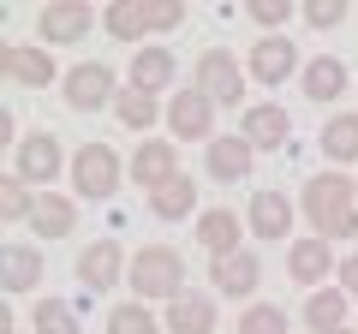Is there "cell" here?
<instances>
[{
  "label": "cell",
  "mask_w": 358,
  "mask_h": 334,
  "mask_svg": "<svg viewBox=\"0 0 358 334\" xmlns=\"http://www.w3.org/2000/svg\"><path fill=\"white\" fill-rule=\"evenodd\" d=\"M299 209H305L310 233L317 239H358V185L346 180V173H317V180H305V191H299Z\"/></svg>",
  "instance_id": "obj_1"
},
{
  "label": "cell",
  "mask_w": 358,
  "mask_h": 334,
  "mask_svg": "<svg viewBox=\"0 0 358 334\" xmlns=\"http://www.w3.org/2000/svg\"><path fill=\"white\" fill-rule=\"evenodd\" d=\"M126 275H131V293L138 298H167L173 305L185 293V257H179L173 245H143Z\"/></svg>",
  "instance_id": "obj_2"
},
{
  "label": "cell",
  "mask_w": 358,
  "mask_h": 334,
  "mask_svg": "<svg viewBox=\"0 0 358 334\" xmlns=\"http://www.w3.org/2000/svg\"><path fill=\"white\" fill-rule=\"evenodd\" d=\"M126 180V161H120L108 143H84L72 155V191H84V203H108Z\"/></svg>",
  "instance_id": "obj_3"
},
{
  "label": "cell",
  "mask_w": 358,
  "mask_h": 334,
  "mask_svg": "<svg viewBox=\"0 0 358 334\" xmlns=\"http://www.w3.org/2000/svg\"><path fill=\"white\" fill-rule=\"evenodd\" d=\"M167 131H173V143H215V102H209L203 90H179L167 96Z\"/></svg>",
  "instance_id": "obj_4"
},
{
  "label": "cell",
  "mask_w": 358,
  "mask_h": 334,
  "mask_svg": "<svg viewBox=\"0 0 358 334\" xmlns=\"http://www.w3.org/2000/svg\"><path fill=\"white\" fill-rule=\"evenodd\" d=\"M96 30V13H90L84 0H48L36 13V36L42 48H78V42Z\"/></svg>",
  "instance_id": "obj_5"
},
{
  "label": "cell",
  "mask_w": 358,
  "mask_h": 334,
  "mask_svg": "<svg viewBox=\"0 0 358 334\" xmlns=\"http://www.w3.org/2000/svg\"><path fill=\"white\" fill-rule=\"evenodd\" d=\"M197 90L215 108H239L245 102V66L233 60L227 48H203L197 54Z\"/></svg>",
  "instance_id": "obj_6"
},
{
  "label": "cell",
  "mask_w": 358,
  "mask_h": 334,
  "mask_svg": "<svg viewBox=\"0 0 358 334\" xmlns=\"http://www.w3.org/2000/svg\"><path fill=\"white\" fill-rule=\"evenodd\" d=\"M60 167H66V155H60V138H54V131L24 138V143H18V155H13V173L30 185V191H48V185L60 180Z\"/></svg>",
  "instance_id": "obj_7"
},
{
  "label": "cell",
  "mask_w": 358,
  "mask_h": 334,
  "mask_svg": "<svg viewBox=\"0 0 358 334\" xmlns=\"http://www.w3.org/2000/svg\"><path fill=\"white\" fill-rule=\"evenodd\" d=\"M114 96H120V78H114L108 60H84V66L66 72V102H72L78 114H96V108H108Z\"/></svg>",
  "instance_id": "obj_8"
},
{
  "label": "cell",
  "mask_w": 358,
  "mask_h": 334,
  "mask_svg": "<svg viewBox=\"0 0 358 334\" xmlns=\"http://www.w3.org/2000/svg\"><path fill=\"white\" fill-rule=\"evenodd\" d=\"M126 251H120V239H90L84 251H78V281H84V293H108V286H120V275H126Z\"/></svg>",
  "instance_id": "obj_9"
},
{
  "label": "cell",
  "mask_w": 358,
  "mask_h": 334,
  "mask_svg": "<svg viewBox=\"0 0 358 334\" xmlns=\"http://www.w3.org/2000/svg\"><path fill=\"white\" fill-rule=\"evenodd\" d=\"M209 286L221 298H251L263 286V263L257 251H227V257H209Z\"/></svg>",
  "instance_id": "obj_10"
},
{
  "label": "cell",
  "mask_w": 358,
  "mask_h": 334,
  "mask_svg": "<svg viewBox=\"0 0 358 334\" xmlns=\"http://www.w3.org/2000/svg\"><path fill=\"white\" fill-rule=\"evenodd\" d=\"M245 72H251L257 84H268V90H275V84H287V78L305 72V66H299V48H293L287 36H257V42H251V60H245Z\"/></svg>",
  "instance_id": "obj_11"
},
{
  "label": "cell",
  "mask_w": 358,
  "mask_h": 334,
  "mask_svg": "<svg viewBox=\"0 0 358 334\" xmlns=\"http://www.w3.org/2000/svg\"><path fill=\"white\" fill-rule=\"evenodd\" d=\"M0 72L24 90H42V84H54V54L36 42H0Z\"/></svg>",
  "instance_id": "obj_12"
},
{
  "label": "cell",
  "mask_w": 358,
  "mask_h": 334,
  "mask_svg": "<svg viewBox=\"0 0 358 334\" xmlns=\"http://www.w3.org/2000/svg\"><path fill=\"white\" fill-rule=\"evenodd\" d=\"M173 180H179V143L150 138V143H138V150H131V185L162 191V185H173Z\"/></svg>",
  "instance_id": "obj_13"
},
{
  "label": "cell",
  "mask_w": 358,
  "mask_h": 334,
  "mask_svg": "<svg viewBox=\"0 0 358 334\" xmlns=\"http://www.w3.org/2000/svg\"><path fill=\"white\" fill-rule=\"evenodd\" d=\"M334 269H341V263H334V245L329 239H317V233H310V239H293V251H287V275H293L305 293H317Z\"/></svg>",
  "instance_id": "obj_14"
},
{
  "label": "cell",
  "mask_w": 358,
  "mask_h": 334,
  "mask_svg": "<svg viewBox=\"0 0 358 334\" xmlns=\"http://www.w3.org/2000/svg\"><path fill=\"white\" fill-rule=\"evenodd\" d=\"M203 167H209V180H221V185H239V180H251L257 150L245 143V131H233V138H215V143L203 150Z\"/></svg>",
  "instance_id": "obj_15"
},
{
  "label": "cell",
  "mask_w": 358,
  "mask_h": 334,
  "mask_svg": "<svg viewBox=\"0 0 358 334\" xmlns=\"http://www.w3.org/2000/svg\"><path fill=\"white\" fill-rule=\"evenodd\" d=\"M72 227H78V197H66V191H36L30 233H36V239H72Z\"/></svg>",
  "instance_id": "obj_16"
},
{
  "label": "cell",
  "mask_w": 358,
  "mask_h": 334,
  "mask_svg": "<svg viewBox=\"0 0 358 334\" xmlns=\"http://www.w3.org/2000/svg\"><path fill=\"white\" fill-rule=\"evenodd\" d=\"M287 131H293V114L281 102H251L245 108V143L251 150H281Z\"/></svg>",
  "instance_id": "obj_17"
},
{
  "label": "cell",
  "mask_w": 358,
  "mask_h": 334,
  "mask_svg": "<svg viewBox=\"0 0 358 334\" xmlns=\"http://www.w3.org/2000/svg\"><path fill=\"white\" fill-rule=\"evenodd\" d=\"M251 233L257 239H287L293 233V197L287 191H251Z\"/></svg>",
  "instance_id": "obj_18"
},
{
  "label": "cell",
  "mask_w": 358,
  "mask_h": 334,
  "mask_svg": "<svg viewBox=\"0 0 358 334\" xmlns=\"http://www.w3.org/2000/svg\"><path fill=\"white\" fill-rule=\"evenodd\" d=\"M167 334H215V298L209 293H179L162 317Z\"/></svg>",
  "instance_id": "obj_19"
},
{
  "label": "cell",
  "mask_w": 358,
  "mask_h": 334,
  "mask_svg": "<svg viewBox=\"0 0 358 334\" xmlns=\"http://www.w3.org/2000/svg\"><path fill=\"white\" fill-rule=\"evenodd\" d=\"M0 286H6V293H36V286H42V251H36V245H6V257H0Z\"/></svg>",
  "instance_id": "obj_20"
},
{
  "label": "cell",
  "mask_w": 358,
  "mask_h": 334,
  "mask_svg": "<svg viewBox=\"0 0 358 334\" xmlns=\"http://www.w3.org/2000/svg\"><path fill=\"white\" fill-rule=\"evenodd\" d=\"M245 221L233 215V209H203L197 215V245H203L209 257H227V251H245Z\"/></svg>",
  "instance_id": "obj_21"
},
{
  "label": "cell",
  "mask_w": 358,
  "mask_h": 334,
  "mask_svg": "<svg viewBox=\"0 0 358 334\" xmlns=\"http://www.w3.org/2000/svg\"><path fill=\"white\" fill-rule=\"evenodd\" d=\"M346 305H352V298H346L341 286H317V293H305V328L310 334H341L346 328Z\"/></svg>",
  "instance_id": "obj_22"
},
{
  "label": "cell",
  "mask_w": 358,
  "mask_h": 334,
  "mask_svg": "<svg viewBox=\"0 0 358 334\" xmlns=\"http://www.w3.org/2000/svg\"><path fill=\"white\" fill-rule=\"evenodd\" d=\"M173 54L167 48H138L131 54V90H143V96H162V90H173Z\"/></svg>",
  "instance_id": "obj_23"
},
{
  "label": "cell",
  "mask_w": 358,
  "mask_h": 334,
  "mask_svg": "<svg viewBox=\"0 0 358 334\" xmlns=\"http://www.w3.org/2000/svg\"><path fill=\"white\" fill-rule=\"evenodd\" d=\"M299 84H305V96H310L317 108H322V102H341V96H346V66L334 60V54H317V60L299 72Z\"/></svg>",
  "instance_id": "obj_24"
},
{
  "label": "cell",
  "mask_w": 358,
  "mask_h": 334,
  "mask_svg": "<svg viewBox=\"0 0 358 334\" xmlns=\"http://www.w3.org/2000/svg\"><path fill=\"white\" fill-rule=\"evenodd\" d=\"M150 215L155 221H185V215H203L197 209V185L179 173L173 185H162V191H150Z\"/></svg>",
  "instance_id": "obj_25"
},
{
  "label": "cell",
  "mask_w": 358,
  "mask_h": 334,
  "mask_svg": "<svg viewBox=\"0 0 358 334\" xmlns=\"http://www.w3.org/2000/svg\"><path fill=\"white\" fill-rule=\"evenodd\" d=\"M114 114H120V126H131V131H150L155 119H167V102H155V96H143V90H120L114 96Z\"/></svg>",
  "instance_id": "obj_26"
},
{
  "label": "cell",
  "mask_w": 358,
  "mask_h": 334,
  "mask_svg": "<svg viewBox=\"0 0 358 334\" xmlns=\"http://www.w3.org/2000/svg\"><path fill=\"white\" fill-rule=\"evenodd\" d=\"M102 24H108V36L114 42H143L150 36V13H143V0H114L102 13Z\"/></svg>",
  "instance_id": "obj_27"
},
{
  "label": "cell",
  "mask_w": 358,
  "mask_h": 334,
  "mask_svg": "<svg viewBox=\"0 0 358 334\" xmlns=\"http://www.w3.org/2000/svg\"><path fill=\"white\" fill-rule=\"evenodd\" d=\"M322 155L329 161H358V114H334L322 126Z\"/></svg>",
  "instance_id": "obj_28"
},
{
  "label": "cell",
  "mask_w": 358,
  "mask_h": 334,
  "mask_svg": "<svg viewBox=\"0 0 358 334\" xmlns=\"http://www.w3.org/2000/svg\"><path fill=\"white\" fill-rule=\"evenodd\" d=\"M30 328L36 334H84V322H78V305H66V298H36Z\"/></svg>",
  "instance_id": "obj_29"
},
{
  "label": "cell",
  "mask_w": 358,
  "mask_h": 334,
  "mask_svg": "<svg viewBox=\"0 0 358 334\" xmlns=\"http://www.w3.org/2000/svg\"><path fill=\"white\" fill-rule=\"evenodd\" d=\"M108 334H162L150 305H114L108 310Z\"/></svg>",
  "instance_id": "obj_30"
},
{
  "label": "cell",
  "mask_w": 358,
  "mask_h": 334,
  "mask_svg": "<svg viewBox=\"0 0 358 334\" xmlns=\"http://www.w3.org/2000/svg\"><path fill=\"white\" fill-rule=\"evenodd\" d=\"M30 209H36V191L18 173H6L0 180V221H30Z\"/></svg>",
  "instance_id": "obj_31"
},
{
  "label": "cell",
  "mask_w": 358,
  "mask_h": 334,
  "mask_svg": "<svg viewBox=\"0 0 358 334\" xmlns=\"http://www.w3.org/2000/svg\"><path fill=\"white\" fill-rule=\"evenodd\" d=\"M239 334H287V310L281 305H245Z\"/></svg>",
  "instance_id": "obj_32"
},
{
  "label": "cell",
  "mask_w": 358,
  "mask_h": 334,
  "mask_svg": "<svg viewBox=\"0 0 358 334\" xmlns=\"http://www.w3.org/2000/svg\"><path fill=\"white\" fill-rule=\"evenodd\" d=\"M251 18L268 30V36H281V24L293 18V6H287V0H251Z\"/></svg>",
  "instance_id": "obj_33"
},
{
  "label": "cell",
  "mask_w": 358,
  "mask_h": 334,
  "mask_svg": "<svg viewBox=\"0 0 358 334\" xmlns=\"http://www.w3.org/2000/svg\"><path fill=\"white\" fill-rule=\"evenodd\" d=\"M143 13H150V30H179L185 24V6L179 0H143Z\"/></svg>",
  "instance_id": "obj_34"
},
{
  "label": "cell",
  "mask_w": 358,
  "mask_h": 334,
  "mask_svg": "<svg viewBox=\"0 0 358 334\" xmlns=\"http://www.w3.org/2000/svg\"><path fill=\"white\" fill-rule=\"evenodd\" d=\"M305 24L310 30H334V24H346V6H341V0H310V6H305Z\"/></svg>",
  "instance_id": "obj_35"
},
{
  "label": "cell",
  "mask_w": 358,
  "mask_h": 334,
  "mask_svg": "<svg viewBox=\"0 0 358 334\" xmlns=\"http://www.w3.org/2000/svg\"><path fill=\"white\" fill-rule=\"evenodd\" d=\"M334 275H341V293H346V298H358V251H346Z\"/></svg>",
  "instance_id": "obj_36"
},
{
  "label": "cell",
  "mask_w": 358,
  "mask_h": 334,
  "mask_svg": "<svg viewBox=\"0 0 358 334\" xmlns=\"http://www.w3.org/2000/svg\"><path fill=\"white\" fill-rule=\"evenodd\" d=\"M0 334H18V322H13V310H6V317H0Z\"/></svg>",
  "instance_id": "obj_37"
},
{
  "label": "cell",
  "mask_w": 358,
  "mask_h": 334,
  "mask_svg": "<svg viewBox=\"0 0 358 334\" xmlns=\"http://www.w3.org/2000/svg\"><path fill=\"white\" fill-rule=\"evenodd\" d=\"M341 334H352V328H341Z\"/></svg>",
  "instance_id": "obj_38"
},
{
  "label": "cell",
  "mask_w": 358,
  "mask_h": 334,
  "mask_svg": "<svg viewBox=\"0 0 358 334\" xmlns=\"http://www.w3.org/2000/svg\"><path fill=\"white\" fill-rule=\"evenodd\" d=\"M352 185H358V180H352Z\"/></svg>",
  "instance_id": "obj_39"
}]
</instances>
